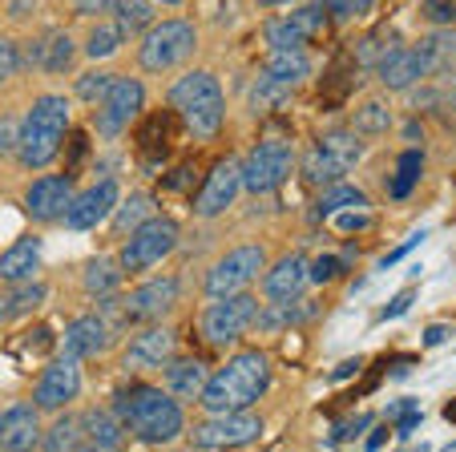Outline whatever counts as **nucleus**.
<instances>
[{
	"label": "nucleus",
	"mask_w": 456,
	"mask_h": 452,
	"mask_svg": "<svg viewBox=\"0 0 456 452\" xmlns=\"http://www.w3.org/2000/svg\"><path fill=\"white\" fill-rule=\"evenodd\" d=\"M263 73L275 78V81H283V86H299V81L311 73V57L303 49H275L271 61L263 65Z\"/></svg>",
	"instance_id": "nucleus-29"
},
{
	"label": "nucleus",
	"mask_w": 456,
	"mask_h": 452,
	"mask_svg": "<svg viewBox=\"0 0 456 452\" xmlns=\"http://www.w3.org/2000/svg\"><path fill=\"white\" fill-rule=\"evenodd\" d=\"M121 275H126V271H121V263H113V259H89V267H86V291L94 299H113Z\"/></svg>",
	"instance_id": "nucleus-31"
},
{
	"label": "nucleus",
	"mask_w": 456,
	"mask_h": 452,
	"mask_svg": "<svg viewBox=\"0 0 456 452\" xmlns=\"http://www.w3.org/2000/svg\"><path fill=\"white\" fill-rule=\"evenodd\" d=\"M331 222H336V231H344V234H355V231H368V210L363 206H352V210H336L331 214Z\"/></svg>",
	"instance_id": "nucleus-43"
},
{
	"label": "nucleus",
	"mask_w": 456,
	"mask_h": 452,
	"mask_svg": "<svg viewBox=\"0 0 456 452\" xmlns=\"http://www.w3.org/2000/svg\"><path fill=\"white\" fill-rule=\"evenodd\" d=\"M360 154H363V137L347 134V129L319 137V142L311 145L307 162H303V178L315 182V186H323V182H336V178H344V174L352 170L355 162H360Z\"/></svg>",
	"instance_id": "nucleus-6"
},
{
	"label": "nucleus",
	"mask_w": 456,
	"mask_h": 452,
	"mask_svg": "<svg viewBox=\"0 0 456 452\" xmlns=\"http://www.w3.org/2000/svg\"><path fill=\"white\" fill-rule=\"evenodd\" d=\"M45 428L37 420V404H12L0 412V452H37Z\"/></svg>",
	"instance_id": "nucleus-15"
},
{
	"label": "nucleus",
	"mask_w": 456,
	"mask_h": 452,
	"mask_svg": "<svg viewBox=\"0 0 456 452\" xmlns=\"http://www.w3.org/2000/svg\"><path fill=\"white\" fill-rule=\"evenodd\" d=\"M194 45H199V37H194V25H190V21H162V25H154L146 37H142V53H138L142 69L166 73V69L190 61Z\"/></svg>",
	"instance_id": "nucleus-5"
},
{
	"label": "nucleus",
	"mask_w": 456,
	"mask_h": 452,
	"mask_svg": "<svg viewBox=\"0 0 456 452\" xmlns=\"http://www.w3.org/2000/svg\"><path fill=\"white\" fill-rule=\"evenodd\" d=\"M291 89L295 86H283V81H275V78H267V73H263V78L255 81V89H250V105H255V110H271V105H279L287 94H291Z\"/></svg>",
	"instance_id": "nucleus-37"
},
{
	"label": "nucleus",
	"mask_w": 456,
	"mask_h": 452,
	"mask_svg": "<svg viewBox=\"0 0 456 452\" xmlns=\"http://www.w3.org/2000/svg\"><path fill=\"white\" fill-rule=\"evenodd\" d=\"M263 9H279V4H295V0H258Z\"/></svg>",
	"instance_id": "nucleus-55"
},
{
	"label": "nucleus",
	"mask_w": 456,
	"mask_h": 452,
	"mask_svg": "<svg viewBox=\"0 0 456 452\" xmlns=\"http://www.w3.org/2000/svg\"><path fill=\"white\" fill-rule=\"evenodd\" d=\"M448 102L456 105V78H452V89H448Z\"/></svg>",
	"instance_id": "nucleus-56"
},
{
	"label": "nucleus",
	"mask_w": 456,
	"mask_h": 452,
	"mask_svg": "<svg viewBox=\"0 0 456 452\" xmlns=\"http://www.w3.org/2000/svg\"><path fill=\"white\" fill-rule=\"evenodd\" d=\"M416 57V73L432 78V73H444L448 65H456V29H436V33H424L412 45Z\"/></svg>",
	"instance_id": "nucleus-22"
},
{
	"label": "nucleus",
	"mask_w": 456,
	"mask_h": 452,
	"mask_svg": "<svg viewBox=\"0 0 456 452\" xmlns=\"http://www.w3.org/2000/svg\"><path fill=\"white\" fill-rule=\"evenodd\" d=\"M41 267V242L37 239H17L4 255H0V279L4 283H25Z\"/></svg>",
	"instance_id": "nucleus-24"
},
{
	"label": "nucleus",
	"mask_w": 456,
	"mask_h": 452,
	"mask_svg": "<svg viewBox=\"0 0 456 452\" xmlns=\"http://www.w3.org/2000/svg\"><path fill=\"white\" fill-rule=\"evenodd\" d=\"M81 420H73V416H61L57 424L45 432V440H41V452H77L81 448Z\"/></svg>",
	"instance_id": "nucleus-32"
},
{
	"label": "nucleus",
	"mask_w": 456,
	"mask_h": 452,
	"mask_svg": "<svg viewBox=\"0 0 456 452\" xmlns=\"http://www.w3.org/2000/svg\"><path fill=\"white\" fill-rule=\"evenodd\" d=\"M424 174V154L420 150H404L396 162V174H392V198H408L416 190V182H420Z\"/></svg>",
	"instance_id": "nucleus-33"
},
{
	"label": "nucleus",
	"mask_w": 456,
	"mask_h": 452,
	"mask_svg": "<svg viewBox=\"0 0 456 452\" xmlns=\"http://www.w3.org/2000/svg\"><path fill=\"white\" fill-rule=\"evenodd\" d=\"M307 287V259L303 255H283L263 279V295L267 303H295Z\"/></svg>",
	"instance_id": "nucleus-21"
},
{
	"label": "nucleus",
	"mask_w": 456,
	"mask_h": 452,
	"mask_svg": "<svg viewBox=\"0 0 456 452\" xmlns=\"http://www.w3.org/2000/svg\"><path fill=\"white\" fill-rule=\"evenodd\" d=\"M113 206H118V182H97V186H89L86 194H77V202H73V210L65 214V222H69V231H94V226H102V218H110Z\"/></svg>",
	"instance_id": "nucleus-19"
},
{
	"label": "nucleus",
	"mask_w": 456,
	"mask_h": 452,
	"mask_svg": "<svg viewBox=\"0 0 456 452\" xmlns=\"http://www.w3.org/2000/svg\"><path fill=\"white\" fill-rule=\"evenodd\" d=\"M118 45H121L118 25H97L94 33H89L86 53H89V57H94V61H102V57H113V53H118Z\"/></svg>",
	"instance_id": "nucleus-38"
},
{
	"label": "nucleus",
	"mask_w": 456,
	"mask_h": 452,
	"mask_svg": "<svg viewBox=\"0 0 456 452\" xmlns=\"http://www.w3.org/2000/svg\"><path fill=\"white\" fill-rule=\"evenodd\" d=\"M210 372L202 359H170L166 364V392L170 396H202Z\"/></svg>",
	"instance_id": "nucleus-25"
},
{
	"label": "nucleus",
	"mask_w": 456,
	"mask_h": 452,
	"mask_svg": "<svg viewBox=\"0 0 456 452\" xmlns=\"http://www.w3.org/2000/svg\"><path fill=\"white\" fill-rule=\"evenodd\" d=\"M142 102H146V89H142V81L118 78L110 94L102 97V105H97V121H94L97 134H102L105 142L121 137L129 126H134V118L142 113Z\"/></svg>",
	"instance_id": "nucleus-12"
},
{
	"label": "nucleus",
	"mask_w": 456,
	"mask_h": 452,
	"mask_svg": "<svg viewBox=\"0 0 456 452\" xmlns=\"http://www.w3.org/2000/svg\"><path fill=\"white\" fill-rule=\"evenodd\" d=\"M275 452H279V448H275Z\"/></svg>",
	"instance_id": "nucleus-59"
},
{
	"label": "nucleus",
	"mask_w": 456,
	"mask_h": 452,
	"mask_svg": "<svg viewBox=\"0 0 456 452\" xmlns=\"http://www.w3.org/2000/svg\"><path fill=\"white\" fill-rule=\"evenodd\" d=\"M174 299H178V279H150L146 287H138L121 303V316L138 319V324L142 319H162L174 308Z\"/></svg>",
	"instance_id": "nucleus-20"
},
{
	"label": "nucleus",
	"mask_w": 456,
	"mask_h": 452,
	"mask_svg": "<svg viewBox=\"0 0 456 452\" xmlns=\"http://www.w3.org/2000/svg\"><path fill=\"white\" fill-rule=\"evenodd\" d=\"M242 186V162H234V158H218L215 170L207 174V182H202V190L194 194V210L202 214V218H215V214L231 210L234 198H239Z\"/></svg>",
	"instance_id": "nucleus-14"
},
{
	"label": "nucleus",
	"mask_w": 456,
	"mask_h": 452,
	"mask_svg": "<svg viewBox=\"0 0 456 452\" xmlns=\"http://www.w3.org/2000/svg\"><path fill=\"white\" fill-rule=\"evenodd\" d=\"M424 12H428L432 21H452L456 17V4H452V0H424Z\"/></svg>",
	"instance_id": "nucleus-48"
},
{
	"label": "nucleus",
	"mask_w": 456,
	"mask_h": 452,
	"mask_svg": "<svg viewBox=\"0 0 456 452\" xmlns=\"http://www.w3.org/2000/svg\"><path fill=\"white\" fill-rule=\"evenodd\" d=\"M255 319H258V303L239 291V295H226V299H215V303H210V311L199 319V332L207 343L226 348V343L239 340Z\"/></svg>",
	"instance_id": "nucleus-10"
},
{
	"label": "nucleus",
	"mask_w": 456,
	"mask_h": 452,
	"mask_svg": "<svg viewBox=\"0 0 456 452\" xmlns=\"http://www.w3.org/2000/svg\"><path fill=\"white\" fill-rule=\"evenodd\" d=\"M150 218V198L146 194H129L126 202L113 214V231H138L142 222Z\"/></svg>",
	"instance_id": "nucleus-35"
},
{
	"label": "nucleus",
	"mask_w": 456,
	"mask_h": 452,
	"mask_svg": "<svg viewBox=\"0 0 456 452\" xmlns=\"http://www.w3.org/2000/svg\"><path fill=\"white\" fill-rule=\"evenodd\" d=\"M37 65L45 69V73H65V69L73 65V53H77V45H73L69 33H61V29H53V33H45V41L37 45Z\"/></svg>",
	"instance_id": "nucleus-28"
},
{
	"label": "nucleus",
	"mask_w": 456,
	"mask_h": 452,
	"mask_svg": "<svg viewBox=\"0 0 456 452\" xmlns=\"http://www.w3.org/2000/svg\"><path fill=\"white\" fill-rule=\"evenodd\" d=\"M379 444H384V428H379V432H371V436H368V448H379Z\"/></svg>",
	"instance_id": "nucleus-52"
},
{
	"label": "nucleus",
	"mask_w": 456,
	"mask_h": 452,
	"mask_svg": "<svg viewBox=\"0 0 456 452\" xmlns=\"http://www.w3.org/2000/svg\"><path fill=\"white\" fill-rule=\"evenodd\" d=\"M379 81H384L387 89H408L420 81V73H416V57H412V45H392V49L384 53V61H379Z\"/></svg>",
	"instance_id": "nucleus-26"
},
{
	"label": "nucleus",
	"mask_w": 456,
	"mask_h": 452,
	"mask_svg": "<svg viewBox=\"0 0 456 452\" xmlns=\"http://www.w3.org/2000/svg\"><path fill=\"white\" fill-rule=\"evenodd\" d=\"M118 0H77V12L81 17H97V12H105V9H113Z\"/></svg>",
	"instance_id": "nucleus-49"
},
{
	"label": "nucleus",
	"mask_w": 456,
	"mask_h": 452,
	"mask_svg": "<svg viewBox=\"0 0 456 452\" xmlns=\"http://www.w3.org/2000/svg\"><path fill=\"white\" fill-rule=\"evenodd\" d=\"M118 412H121V424L146 444L178 440L182 428H186L178 396L162 392V388H129L118 400Z\"/></svg>",
	"instance_id": "nucleus-2"
},
{
	"label": "nucleus",
	"mask_w": 456,
	"mask_h": 452,
	"mask_svg": "<svg viewBox=\"0 0 456 452\" xmlns=\"http://www.w3.org/2000/svg\"><path fill=\"white\" fill-rule=\"evenodd\" d=\"M271 384V364L263 351H239L223 364L202 388V408L210 412H247Z\"/></svg>",
	"instance_id": "nucleus-1"
},
{
	"label": "nucleus",
	"mask_w": 456,
	"mask_h": 452,
	"mask_svg": "<svg viewBox=\"0 0 456 452\" xmlns=\"http://www.w3.org/2000/svg\"><path fill=\"white\" fill-rule=\"evenodd\" d=\"M45 291H49L45 283H37V287L33 283H28V287H17L9 299H4V316H25V311H33L45 299Z\"/></svg>",
	"instance_id": "nucleus-39"
},
{
	"label": "nucleus",
	"mask_w": 456,
	"mask_h": 452,
	"mask_svg": "<svg viewBox=\"0 0 456 452\" xmlns=\"http://www.w3.org/2000/svg\"><path fill=\"white\" fill-rule=\"evenodd\" d=\"M339 271H344V259H336V255H319V259H315V267H307V279H311V283H331Z\"/></svg>",
	"instance_id": "nucleus-44"
},
{
	"label": "nucleus",
	"mask_w": 456,
	"mask_h": 452,
	"mask_svg": "<svg viewBox=\"0 0 456 452\" xmlns=\"http://www.w3.org/2000/svg\"><path fill=\"white\" fill-rule=\"evenodd\" d=\"M113 81H118V78H113V73H105V69L86 73V78L77 81V97H81V102H102V97L113 89Z\"/></svg>",
	"instance_id": "nucleus-40"
},
{
	"label": "nucleus",
	"mask_w": 456,
	"mask_h": 452,
	"mask_svg": "<svg viewBox=\"0 0 456 452\" xmlns=\"http://www.w3.org/2000/svg\"><path fill=\"white\" fill-rule=\"evenodd\" d=\"M73 202H77V194H73V182L61 178V174H45V178H37L33 186L25 190V206L41 222L65 218V214L73 210Z\"/></svg>",
	"instance_id": "nucleus-17"
},
{
	"label": "nucleus",
	"mask_w": 456,
	"mask_h": 452,
	"mask_svg": "<svg viewBox=\"0 0 456 452\" xmlns=\"http://www.w3.org/2000/svg\"><path fill=\"white\" fill-rule=\"evenodd\" d=\"M113 25H118L121 37L146 33V29L154 25V9H150V0H118V4H113Z\"/></svg>",
	"instance_id": "nucleus-30"
},
{
	"label": "nucleus",
	"mask_w": 456,
	"mask_h": 452,
	"mask_svg": "<svg viewBox=\"0 0 456 452\" xmlns=\"http://www.w3.org/2000/svg\"><path fill=\"white\" fill-rule=\"evenodd\" d=\"M420 242H424V231H420V234H412V239H408V242H400L396 251H387V259H379V267H396L400 259H404L408 251H416V247H420Z\"/></svg>",
	"instance_id": "nucleus-47"
},
{
	"label": "nucleus",
	"mask_w": 456,
	"mask_h": 452,
	"mask_svg": "<svg viewBox=\"0 0 456 452\" xmlns=\"http://www.w3.org/2000/svg\"><path fill=\"white\" fill-rule=\"evenodd\" d=\"M77 396H81V359H73V356L53 359L33 388V404L45 412L69 408Z\"/></svg>",
	"instance_id": "nucleus-13"
},
{
	"label": "nucleus",
	"mask_w": 456,
	"mask_h": 452,
	"mask_svg": "<svg viewBox=\"0 0 456 452\" xmlns=\"http://www.w3.org/2000/svg\"><path fill=\"white\" fill-rule=\"evenodd\" d=\"M355 367H360V364H355V359H352V364H344V367H339V372H336V380H344V375H352Z\"/></svg>",
	"instance_id": "nucleus-53"
},
{
	"label": "nucleus",
	"mask_w": 456,
	"mask_h": 452,
	"mask_svg": "<svg viewBox=\"0 0 456 452\" xmlns=\"http://www.w3.org/2000/svg\"><path fill=\"white\" fill-rule=\"evenodd\" d=\"M263 247L258 242H247V247H234L231 255H223L215 267L207 271V283H202V295L207 299H226V295H239L247 283L258 279L263 271Z\"/></svg>",
	"instance_id": "nucleus-9"
},
{
	"label": "nucleus",
	"mask_w": 456,
	"mask_h": 452,
	"mask_svg": "<svg viewBox=\"0 0 456 452\" xmlns=\"http://www.w3.org/2000/svg\"><path fill=\"white\" fill-rule=\"evenodd\" d=\"M174 348H178V332L170 324H158L150 332H138L126 343V364L138 367V372H150V367H166L174 359Z\"/></svg>",
	"instance_id": "nucleus-16"
},
{
	"label": "nucleus",
	"mask_w": 456,
	"mask_h": 452,
	"mask_svg": "<svg viewBox=\"0 0 456 452\" xmlns=\"http://www.w3.org/2000/svg\"><path fill=\"white\" fill-rule=\"evenodd\" d=\"M323 4H303V9H295L287 21H275V25L267 29V41L271 49H303V45L311 41V37L323 33Z\"/></svg>",
	"instance_id": "nucleus-18"
},
{
	"label": "nucleus",
	"mask_w": 456,
	"mask_h": 452,
	"mask_svg": "<svg viewBox=\"0 0 456 452\" xmlns=\"http://www.w3.org/2000/svg\"><path fill=\"white\" fill-rule=\"evenodd\" d=\"M170 105L182 113V121H186L190 134L202 137V142L223 129V113H226L223 86H218V78L207 73V69H194V73H186L182 81H174Z\"/></svg>",
	"instance_id": "nucleus-4"
},
{
	"label": "nucleus",
	"mask_w": 456,
	"mask_h": 452,
	"mask_svg": "<svg viewBox=\"0 0 456 452\" xmlns=\"http://www.w3.org/2000/svg\"><path fill=\"white\" fill-rule=\"evenodd\" d=\"M319 4H323V12H331V17H339V21L363 17L368 9H376V0H319Z\"/></svg>",
	"instance_id": "nucleus-42"
},
{
	"label": "nucleus",
	"mask_w": 456,
	"mask_h": 452,
	"mask_svg": "<svg viewBox=\"0 0 456 452\" xmlns=\"http://www.w3.org/2000/svg\"><path fill=\"white\" fill-rule=\"evenodd\" d=\"M303 316H307V308H299V303H271V311H263V324L267 327H291V324H299Z\"/></svg>",
	"instance_id": "nucleus-41"
},
{
	"label": "nucleus",
	"mask_w": 456,
	"mask_h": 452,
	"mask_svg": "<svg viewBox=\"0 0 456 452\" xmlns=\"http://www.w3.org/2000/svg\"><path fill=\"white\" fill-rule=\"evenodd\" d=\"M408 308H412V291H404V295H400V299H392V303H387V308H384V319H396V316H404Z\"/></svg>",
	"instance_id": "nucleus-50"
},
{
	"label": "nucleus",
	"mask_w": 456,
	"mask_h": 452,
	"mask_svg": "<svg viewBox=\"0 0 456 452\" xmlns=\"http://www.w3.org/2000/svg\"><path fill=\"white\" fill-rule=\"evenodd\" d=\"M81 432H86L89 444H102V448H121V440H126L129 428L121 424L113 412L94 408V412H86V416H81Z\"/></svg>",
	"instance_id": "nucleus-27"
},
{
	"label": "nucleus",
	"mask_w": 456,
	"mask_h": 452,
	"mask_svg": "<svg viewBox=\"0 0 456 452\" xmlns=\"http://www.w3.org/2000/svg\"><path fill=\"white\" fill-rule=\"evenodd\" d=\"M263 436V416L255 412H215L210 420L194 424L190 440L199 452H218V448H242Z\"/></svg>",
	"instance_id": "nucleus-8"
},
{
	"label": "nucleus",
	"mask_w": 456,
	"mask_h": 452,
	"mask_svg": "<svg viewBox=\"0 0 456 452\" xmlns=\"http://www.w3.org/2000/svg\"><path fill=\"white\" fill-rule=\"evenodd\" d=\"M65 129H69V97L61 94H45L37 97V105L28 110V118L20 121V166L37 170V166H49L53 154L65 142Z\"/></svg>",
	"instance_id": "nucleus-3"
},
{
	"label": "nucleus",
	"mask_w": 456,
	"mask_h": 452,
	"mask_svg": "<svg viewBox=\"0 0 456 452\" xmlns=\"http://www.w3.org/2000/svg\"><path fill=\"white\" fill-rule=\"evenodd\" d=\"M105 343H110V327H105L102 316H81L69 324L65 332V351L61 356H73V359H89V356H102Z\"/></svg>",
	"instance_id": "nucleus-23"
},
{
	"label": "nucleus",
	"mask_w": 456,
	"mask_h": 452,
	"mask_svg": "<svg viewBox=\"0 0 456 452\" xmlns=\"http://www.w3.org/2000/svg\"><path fill=\"white\" fill-rule=\"evenodd\" d=\"M9 150H20V126L0 121V154H9Z\"/></svg>",
	"instance_id": "nucleus-46"
},
{
	"label": "nucleus",
	"mask_w": 456,
	"mask_h": 452,
	"mask_svg": "<svg viewBox=\"0 0 456 452\" xmlns=\"http://www.w3.org/2000/svg\"><path fill=\"white\" fill-rule=\"evenodd\" d=\"M387 129H392V113H387L379 102H368L355 110V118H352L355 137H379V134H387Z\"/></svg>",
	"instance_id": "nucleus-34"
},
{
	"label": "nucleus",
	"mask_w": 456,
	"mask_h": 452,
	"mask_svg": "<svg viewBox=\"0 0 456 452\" xmlns=\"http://www.w3.org/2000/svg\"><path fill=\"white\" fill-rule=\"evenodd\" d=\"M448 335V327H432V332H424V343H440Z\"/></svg>",
	"instance_id": "nucleus-51"
},
{
	"label": "nucleus",
	"mask_w": 456,
	"mask_h": 452,
	"mask_svg": "<svg viewBox=\"0 0 456 452\" xmlns=\"http://www.w3.org/2000/svg\"><path fill=\"white\" fill-rule=\"evenodd\" d=\"M77 452H118V448H102V444H81Z\"/></svg>",
	"instance_id": "nucleus-54"
},
{
	"label": "nucleus",
	"mask_w": 456,
	"mask_h": 452,
	"mask_svg": "<svg viewBox=\"0 0 456 452\" xmlns=\"http://www.w3.org/2000/svg\"><path fill=\"white\" fill-rule=\"evenodd\" d=\"M178 247V226L170 218H146L138 231L126 239L121 247V271L126 275H142L150 267H158L170 251Z\"/></svg>",
	"instance_id": "nucleus-7"
},
{
	"label": "nucleus",
	"mask_w": 456,
	"mask_h": 452,
	"mask_svg": "<svg viewBox=\"0 0 456 452\" xmlns=\"http://www.w3.org/2000/svg\"><path fill=\"white\" fill-rule=\"evenodd\" d=\"M162 4H182V0H162Z\"/></svg>",
	"instance_id": "nucleus-57"
},
{
	"label": "nucleus",
	"mask_w": 456,
	"mask_h": 452,
	"mask_svg": "<svg viewBox=\"0 0 456 452\" xmlns=\"http://www.w3.org/2000/svg\"><path fill=\"white\" fill-rule=\"evenodd\" d=\"M12 69H17V45L9 37H0V86L12 78Z\"/></svg>",
	"instance_id": "nucleus-45"
},
{
	"label": "nucleus",
	"mask_w": 456,
	"mask_h": 452,
	"mask_svg": "<svg viewBox=\"0 0 456 452\" xmlns=\"http://www.w3.org/2000/svg\"><path fill=\"white\" fill-rule=\"evenodd\" d=\"M344 206H363V190H355V186H336V190H328V194H319L315 218H331V214L344 210Z\"/></svg>",
	"instance_id": "nucleus-36"
},
{
	"label": "nucleus",
	"mask_w": 456,
	"mask_h": 452,
	"mask_svg": "<svg viewBox=\"0 0 456 452\" xmlns=\"http://www.w3.org/2000/svg\"><path fill=\"white\" fill-rule=\"evenodd\" d=\"M0 319H4V303H0Z\"/></svg>",
	"instance_id": "nucleus-58"
},
{
	"label": "nucleus",
	"mask_w": 456,
	"mask_h": 452,
	"mask_svg": "<svg viewBox=\"0 0 456 452\" xmlns=\"http://www.w3.org/2000/svg\"><path fill=\"white\" fill-rule=\"evenodd\" d=\"M291 145L287 142H258L255 150L247 154V162H242V186L250 190V194H271V190H279L287 182V174H291Z\"/></svg>",
	"instance_id": "nucleus-11"
}]
</instances>
